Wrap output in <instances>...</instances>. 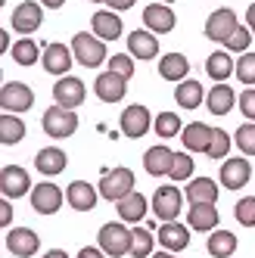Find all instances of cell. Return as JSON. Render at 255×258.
I'll return each mask as SVG.
<instances>
[{"mask_svg": "<svg viewBox=\"0 0 255 258\" xmlns=\"http://www.w3.org/2000/svg\"><path fill=\"white\" fill-rule=\"evenodd\" d=\"M87 97L84 90V81L75 78V75H66L59 78L56 84H53V100H56V106H66V109H78Z\"/></svg>", "mask_w": 255, "mask_h": 258, "instance_id": "12", "label": "cell"}, {"mask_svg": "<svg viewBox=\"0 0 255 258\" xmlns=\"http://www.w3.org/2000/svg\"><path fill=\"white\" fill-rule=\"evenodd\" d=\"M94 94H97L103 103H118V100L128 94V78L115 75V72H100L97 81H94Z\"/></svg>", "mask_w": 255, "mask_h": 258, "instance_id": "17", "label": "cell"}, {"mask_svg": "<svg viewBox=\"0 0 255 258\" xmlns=\"http://www.w3.org/2000/svg\"><path fill=\"white\" fill-rule=\"evenodd\" d=\"M159 246L168 249V252H184L190 246V230L177 221H162L159 227Z\"/></svg>", "mask_w": 255, "mask_h": 258, "instance_id": "20", "label": "cell"}, {"mask_svg": "<svg viewBox=\"0 0 255 258\" xmlns=\"http://www.w3.org/2000/svg\"><path fill=\"white\" fill-rule=\"evenodd\" d=\"M246 28L255 34V4H249V10H246Z\"/></svg>", "mask_w": 255, "mask_h": 258, "instance_id": "48", "label": "cell"}, {"mask_svg": "<svg viewBox=\"0 0 255 258\" xmlns=\"http://www.w3.org/2000/svg\"><path fill=\"white\" fill-rule=\"evenodd\" d=\"M0 193H4L7 199H19V196L31 193L28 171L19 168V165H4V168H0Z\"/></svg>", "mask_w": 255, "mask_h": 258, "instance_id": "10", "label": "cell"}, {"mask_svg": "<svg viewBox=\"0 0 255 258\" xmlns=\"http://www.w3.org/2000/svg\"><path fill=\"white\" fill-rule=\"evenodd\" d=\"M206 106H209V112H212V115H227L230 109L236 106L233 87H227V84H215L209 94H206Z\"/></svg>", "mask_w": 255, "mask_h": 258, "instance_id": "28", "label": "cell"}, {"mask_svg": "<svg viewBox=\"0 0 255 258\" xmlns=\"http://www.w3.org/2000/svg\"><path fill=\"white\" fill-rule=\"evenodd\" d=\"M150 258H174V252H168V249H162V252H153Z\"/></svg>", "mask_w": 255, "mask_h": 258, "instance_id": "52", "label": "cell"}, {"mask_svg": "<svg viewBox=\"0 0 255 258\" xmlns=\"http://www.w3.org/2000/svg\"><path fill=\"white\" fill-rule=\"evenodd\" d=\"M236 252V236L230 230H215L209 236V255L212 258H230Z\"/></svg>", "mask_w": 255, "mask_h": 258, "instance_id": "33", "label": "cell"}, {"mask_svg": "<svg viewBox=\"0 0 255 258\" xmlns=\"http://www.w3.org/2000/svg\"><path fill=\"white\" fill-rule=\"evenodd\" d=\"M97 199H100V190L90 187L87 180H72L69 187H66V202L75 212H94Z\"/></svg>", "mask_w": 255, "mask_h": 258, "instance_id": "16", "label": "cell"}, {"mask_svg": "<svg viewBox=\"0 0 255 258\" xmlns=\"http://www.w3.org/2000/svg\"><path fill=\"white\" fill-rule=\"evenodd\" d=\"M78 258H106V252H103L100 246H97V249H94V246H84V249L78 252Z\"/></svg>", "mask_w": 255, "mask_h": 258, "instance_id": "46", "label": "cell"}, {"mask_svg": "<svg viewBox=\"0 0 255 258\" xmlns=\"http://www.w3.org/2000/svg\"><path fill=\"white\" fill-rule=\"evenodd\" d=\"M174 13L168 10V4H150L147 10H143V25H147V31H153V34H168L171 28H174Z\"/></svg>", "mask_w": 255, "mask_h": 258, "instance_id": "19", "label": "cell"}, {"mask_svg": "<svg viewBox=\"0 0 255 258\" xmlns=\"http://www.w3.org/2000/svg\"><path fill=\"white\" fill-rule=\"evenodd\" d=\"M153 131H156L162 140H171V137H177L180 131H184V124H180V118H177L174 112H159V115L153 118Z\"/></svg>", "mask_w": 255, "mask_h": 258, "instance_id": "35", "label": "cell"}, {"mask_svg": "<svg viewBox=\"0 0 255 258\" xmlns=\"http://www.w3.org/2000/svg\"><path fill=\"white\" fill-rule=\"evenodd\" d=\"M193 153H174V162H171V171H168V177L171 180H190V174H193Z\"/></svg>", "mask_w": 255, "mask_h": 258, "instance_id": "36", "label": "cell"}, {"mask_svg": "<svg viewBox=\"0 0 255 258\" xmlns=\"http://www.w3.org/2000/svg\"><path fill=\"white\" fill-rule=\"evenodd\" d=\"M41 22H44V7L38 4V0H25V4H19L13 10V16H10V25L19 34H25V38L31 31H38Z\"/></svg>", "mask_w": 255, "mask_h": 258, "instance_id": "8", "label": "cell"}, {"mask_svg": "<svg viewBox=\"0 0 255 258\" xmlns=\"http://www.w3.org/2000/svg\"><path fill=\"white\" fill-rule=\"evenodd\" d=\"M94 34L100 41H118L121 38V19H118V13L115 10H100L94 13Z\"/></svg>", "mask_w": 255, "mask_h": 258, "instance_id": "26", "label": "cell"}, {"mask_svg": "<svg viewBox=\"0 0 255 258\" xmlns=\"http://www.w3.org/2000/svg\"><path fill=\"white\" fill-rule=\"evenodd\" d=\"M41 62H44V69L50 72V75L66 78V75H69V69H72V62H75V53H72L66 44H47Z\"/></svg>", "mask_w": 255, "mask_h": 258, "instance_id": "15", "label": "cell"}, {"mask_svg": "<svg viewBox=\"0 0 255 258\" xmlns=\"http://www.w3.org/2000/svg\"><path fill=\"white\" fill-rule=\"evenodd\" d=\"M44 258H69V255H66V252H62V249H50V252H47V255H44Z\"/></svg>", "mask_w": 255, "mask_h": 258, "instance_id": "51", "label": "cell"}, {"mask_svg": "<svg viewBox=\"0 0 255 258\" xmlns=\"http://www.w3.org/2000/svg\"><path fill=\"white\" fill-rule=\"evenodd\" d=\"M171 162H174V153L168 150L165 143H156V146H150V150L143 153V168H147V174H153V177L168 174Z\"/></svg>", "mask_w": 255, "mask_h": 258, "instance_id": "22", "label": "cell"}, {"mask_svg": "<svg viewBox=\"0 0 255 258\" xmlns=\"http://www.w3.org/2000/svg\"><path fill=\"white\" fill-rule=\"evenodd\" d=\"M97 243L109 258H121V255H131L134 246V230H128L124 221H112V224H103L97 233Z\"/></svg>", "mask_w": 255, "mask_h": 258, "instance_id": "1", "label": "cell"}, {"mask_svg": "<svg viewBox=\"0 0 255 258\" xmlns=\"http://www.w3.org/2000/svg\"><path fill=\"white\" fill-rule=\"evenodd\" d=\"M66 165H69V156L59 150V146H44V150L34 156V168L41 174H47V177H56L59 171H66Z\"/></svg>", "mask_w": 255, "mask_h": 258, "instance_id": "25", "label": "cell"}, {"mask_svg": "<svg viewBox=\"0 0 255 258\" xmlns=\"http://www.w3.org/2000/svg\"><path fill=\"white\" fill-rule=\"evenodd\" d=\"M153 246H156V239L147 227H134V246H131V255L134 258H150L153 255Z\"/></svg>", "mask_w": 255, "mask_h": 258, "instance_id": "38", "label": "cell"}, {"mask_svg": "<svg viewBox=\"0 0 255 258\" xmlns=\"http://www.w3.org/2000/svg\"><path fill=\"white\" fill-rule=\"evenodd\" d=\"M187 199L190 202H215L218 206V183L212 177H190Z\"/></svg>", "mask_w": 255, "mask_h": 258, "instance_id": "31", "label": "cell"}, {"mask_svg": "<svg viewBox=\"0 0 255 258\" xmlns=\"http://www.w3.org/2000/svg\"><path fill=\"white\" fill-rule=\"evenodd\" d=\"M128 53H131L134 59H156L159 56V41L153 31H131L128 34Z\"/></svg>", "mask_w": 255, "mask_h": 258, "instance_id": "23", "label": "cell"}, {"mask_svg": "<svg viewBox=\"0 0 255 258\" xmlns=\"http://www.w3.org/2000/svg\"><path fill=\"white\" fill-rule=\"evenodd\" d=\"M153 215L159 221H174L180 215V206H184V193H180L174 183H165V187H159L153 193Z\"/></svg>", "mask_w": 255, "mask_h": 258, "instance_id": "5", "label": "cell"}, {"mask_svg": "<svg viewBox=\"0 0 255 258\" xmlns=\"http://www.w3.org/2000/svg\"><path fill=\"white\" fill-rule=\"evenodd\" d=\"M159 4H174V0H159Z\"/></svg>", "mask_w": 255, "mask_h": 258, "instance_id": "53", "label": "cell"}, {"mask_svg": "<svg viewBox=\"0 0 255 258\" xmlns=\"http://www.w3.org/2000/svg\"><path fill=\"white\" fill-rule=\"evenodd\" d=\"M38 4H41V7H47V10H59L66 0H38Z\"/></svg>", "mask_w": 255, "mask_h": 258, "instance_id": "49", "label": "cell"}, {"mask_svg": "<svg viewBox=\"0 0 255 258\" xmlns=\"http://www.w3.org/2000/svg\"><path fill=\"white\" fill-rule=\"evenodd\" d=\"M0 50H4V53H10V50H13V47H10V31L0 34Z\"/></svg>", "mask_w": 255, "mask_h": 258, "instance_id": "50", "label": "cell"}, {"mask_svg": "<svg viewBox=\"0 0 255 258\" xmlns=\"http://www.w3.org/2000/svg\"><path fill=\"white\" fill-rule=\"evenodd\" d=\"M206 72H209V78H212V81L224 84L230 75H236V62L230 59V53L218 50V53H212V56L206 59Z\"/></svg>", "mask_w": 255, "mask_h": 258, "instance_id": "29", "label": "cell"}, {"mask_svg": "<svg viewBox=\"0 0 255 258\" xmlns=\"http://www.w3.org/2000/svg\"><path fill=\"white\" fill-rule=\"evenodd\" d=\"M25 137V121L16 118L13 112H4L0 115V143L4 146H16Z\"/></svg>", "mask_w": 255, "mask_h": 258, "instance_id": "32", "label": "cell"}, {"mask_svg": "<svg viewBox=\"0 0 255 258\" xmlns=\"http://www.w3.org/2000/svg\"><path fill=\"white\" fill-rule=\"evenodd\" d=\"M252 177V165L246 156H236V159H224L221 165V187L227 190H243Z\"/></svg>", "mask_w": 255, "mask_h": 258, "instance_id": "14", "label": "cell"}, {"mask_svg": "<svg viewBox=\"0 0 255 258\" xmlns=\"http://www.w3.org/2000/svg\"><path fill=\"white\" fill-rule=\"evenodd\" d=\"M0 106H4V112H13V115L28 112V109L34 106L31 87L22 84V81H7L4 90H0Z\"/></svg>", "mask_w": 255, "mask_h": 258, "instance_id": "6", "label": "cell"}, {"mask_svg": "<svg viewBox=\"0 0 255 258\" xmlns=\"http://www.w3.org/2000/svg\"><path fill=\"white\" fill-rule=\"evenodd\" d=\"M240 28V19H236L233 10H215L209 19H206V38L215 41V44H227V38Z\"/></svg>", "mask_w": 255, "mask_h": 258, "instance_id": "7", "label": "cell"}, {"mask_svg": "<svg viewBox=\"0 0 255 258\" xmlns=\"http://www.w3.org/2000/svg\"><path fill=\"white\" fill-rule=\"evenodd\" d=\"M72 53H75V62L84 69H97L106 62V41H100L97 34L90 31H78L72 38Z\"/></svg>", "mask_w": 255, "mask_h": 258, "instance_id": "2", "label": "cell"}, {"mask_svg": "<svg viewBox=\"0 0 255 258\" xmlns=\"http://www.w3.org/2000/svg\"><path fill=\"white\" fill-rule=\"evenodd\" d=\"M137 4V0H109V7H112L115 13H124V10H131Z\"/></svg>", "mask_w": 255, "mask_h": 258, "instance_id": "47", "label": "cell"}, {"mask_svg": "<svg viewBox=\"0 0 255 258\" xmlns=\"http://www.w3.org/2000/svg\"><path fill=\"white\" fill-rule=\"evenodd\" d=\"M94 4H109V0H94Z\"/></svg>", "mask_w": 255, "mask_h": 258, "instance_id": "54", "label": "cell"}, {"mask_svg": "<svg viewBox=\"0 0 255 258\" xmlns=\"http://www.w3.org/2000/svg\"><path fill=\"white\" fill-rule=\"evenodd\" d=\"M109 72H115L121 78H131L134 75V56L131 53H115V56L109 59Z\"/></svg>", "mask_w": 255, "mask_h": 258, "instance_id": "43", "label": "cell"}, {"mask_svg": "<svg viewBox=\"0 0 255 258\" xmlns=\"http://www.w3.org/2000/svg\"><path fill=\"white\" fill-rule=\"evenodd\" d=\"M174 100H177L180 109H196L199 103L206 100V90H203V84H199V81L184 78V81L177 84V90H174Z\"/></svg>", "mask_w": 255, "mask_h": 258, "instance_id": "30", "label": "cell"}, {"mask_svg": "<svg viewBox=\"0 0 255 258\" xmlns=\"http://www.w3.org/2000/svg\"><path fill=\"white\" fill-rule=\"evenodd\" d=\"M31 209L38 215H56L62 209V190L56 187V183H38V187H31Z\"/></svg>", "mask_w": 255, "mask_h": 258, "instance_id": "11", "label": "cell"}, {"mask_svg": "<svg viewBox=\"0 0 255 258\" xmlns=\"http://www.w3.org/2000/svg\"><path fill=\"white\" fill-rule=\"evenodd\" d=\"M212 131L215 127H209L206 121H190L184 131H180V143H184L187 153H206L209 143H212Z\"/></svg>", "mask_w": 255, "mask_h": 258, "instance_id": "21", "label": "cell"}, {"mask_svg": "<svg viewBox=\"0 0 255 258\" xmlns=\"http://www.w3.org/2000/svg\"><path fill=\"white\" fill-rule=\"evenodd\" d=\"M121 134L124 137H131V140H140L143 134L153 127V115H150V109L147 106H140V103H134V106H128L124 112H121Z\"/></svg>", "mask_w": 255, "mask_h": 258, "instance_id": "9", "label": "cell"}, {"mask_svg": "<svg viewBox=\"0 0 255 258\" xmlns=\"http://www.w3.org/2000/svg\"><path fill=\"white\" fill-rule=\"evenodd\" d=\"M41 249V236L34 233L31 227H13L7 233V252L16 258H31L34 252Z\"/></svg>", "mask_w": 255, "mask_h": 258, "instance_id": "13", "label": "cell"}, {"mask_svg": "<svg viewBox=\"0 0 255 258\" xmlns=\"http://www.w3.org/2000/svg\"><path fill=\"white\" fill-rule=\"evenodd\" d=\"M190 230H199V233H212L218 230V206L215 202H190Z\"/></svg>", "mask_w": 255, "mask_h": 258, "instance_id": "18", "label": "cell"}, {"mask_svg": "<svg viewBox=\"0 0 255 258\" xmlns=\"http://www.w3.org/2000/svg\"><path fill=\"white\" fill-rule=\"evenodd\" d=\"M159 75L165 78V81H184L190 75V62L184 53H165V56L159 59Z\"/></svg>", "mask_w": 255, "mask_h": 258, "instance_id": "27", "label": "cell"}, {"mask_svg": "<svg viewBox=\"0 0 255 258\" xmlns=\"http://www.w3.org/2000/svg\"><path fill=\"white\" fill-rule=\"evenodd\" d=\"M44 134L53 137V140H66L78 131V115L75 109H66V106H50L44 112Z\"/></svg>", "mask_w": 255, "mask_h": 258, "instance_id": "4", "label": "cell"}, {"mask_svg": "<svg viewBox=\"0 0 255 258\" xmlns=\"http://www.w3.org/2000/svg\"><path fill=\"white\" fill-rule=\"evenodd\" d=\"M233 143L240 146V153H243V156H255V121H246V124L236 127Z\"/></svg>", "mask_w": 255, "mask_h": 258, "instance_id": "39", "label": "cell"}, {"mask_svg": "<svg viewBox=\"0 0 255 258\" xmlns=\"http://www.w3.org/2000/svg\"><path fill=\"white\" fill-rule=\"evenodd\" d=\"M118 206V218L124 221V224H140L143 218H147V209H150V202H147V196L143 193H128L124 199H118L115 202Z\"/></svg>", "mask_w": 255, "mask_h": 258, "instance_id": "24", "label": "cell"}, {"mask_svg": "<svg viewBox=\"0 0 255 258\" xmlns=\"http://www.w3.org/2000/svg\"><path fill=\"white\" fill-rule=\"evenodd\" d=\"M240 112H243L249 121H255V90H252V87L240 94Z\"/></svg>", "mask_w": 255, "mask_h": 258, "instance_id": "44", "label": "cell"}, {"mask_svg": "<svg viewBox=\"0 0 255 258\" xmlns=\"http://www.w3.org/2000/svg\"><path fill=\"white\" fill-rule=\"evenodd\" d=\"M230 146H233L230 134H227V131H221V127H215V131H212V143H209L206 156H209V159H227V150H230Z\"/></svg>", "mask_w": 255, "mask_h": 258, "instance_id": "37", "label": "cell"}, {"mask_svg": "<svg viewBox=\"0 0 255 258\" xmlns=\"http://www.w3.org/2000/svg\"><path fill=\"white\" fill-rule=\"evenodd\" d=\"M10 53H13L16 66H34V62L41 59V47H38V41H31V38H22V41H16Z\"/></svg>", "mask_w": 255, "mask_h": 258, "instance_id": "34", "label": "cell"}, {"mask_svg": "<svg viewBox=\"0 0 255 258\" xmlns=\"http://www.w3.org/2000/svg\"><path fill=\"white\" fill-rule=\"evenodd\" d=\"M233 218L240 221L243 227H255V196H243L233 206Z\"/></svg>", "mask_w": 255, "mask_h": 258, "instance_id": "40", "label": "cell"}, {"mask_svg": "<svg viewBox=\"0 0 255 258\" xmlns=\"http://www.w3.org/2000/svg\"><path fill=\"white\" fill-rule=\"evenodd\" d=\"M10 221H13V206H10V199L4 196V202H0V224L10 227Z\"/></svg>", "mask_w": 255, "mask_h": 258, "instance_id": "45", "label": "cell"}, {"mask_svg": "<svg viewBox=\"0 0 255 258\" xmlns=\"http://www.w3.org/2000/svg\"><path fill=\"white\" fill-rule=\"evenodd\" d=\"M249 44H252V31H249L246 25H240V28H236L230 38H227L224 47H227L230 53H240V56H243V53H249Z\"/></svg>", "mask_w": 255, "mask_h": 258, "instance_id": "41", "label": "cell"}, {"mask_svg": "<svg viewBox=\"0 0 255 258\" xmlns=\"http://www.w3.org/2000/svg\"><path fill=\"white\" fill-rule=\"evenodd\" d=\"M97 190H100L103 199L118 202V199H124L128 193H134V171H131V168H121V165H118V168H109V171H103Z\"/></svg>", "mask_w": 255, "mask_h": 258, "instance_id": "3", "label": "cell"}, {"mask_svg": "<svg viewBox=\"0 0 255 258\" xmlns=\"http://www.w3.org/2000/svg\"><path fill=\"white\" fill-rule=\"evenodd\" d=\"M236 78H240L243 84H255V53L249 50V53H243L240 56V62H236Z\"/></svg>", "mask_w": 255, "mask_h": 258, "instance_id": "42", "label": "cell"}]
</instances>
